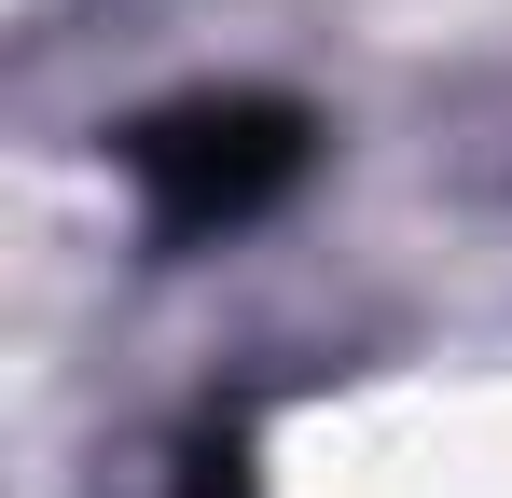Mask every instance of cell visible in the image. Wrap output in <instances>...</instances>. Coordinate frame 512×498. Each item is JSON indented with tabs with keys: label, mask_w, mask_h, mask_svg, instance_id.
<instances>
[{
	"label": "cell",
	"mask_w": 512,
	"mask_h": 498,
	"mask_svg": "<svg viewBox=\"0 0 512 498\" xmlns=\"http://www.w3.org/2000/svg\"><path fill=\"white\" fill-rule=\"evenodd\" d=\"M291 166H305L291 111H180L139 139V180L167 194V222H250Z\"/></svg>",
	"instance_id": "6da1fadb"
}]
</instances>
